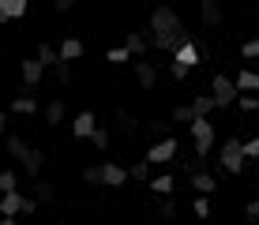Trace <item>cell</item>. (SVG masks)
I'll use <instances>...</instances> for the list:
<instances>
[{
    "instance_id": "6da1fadb",
    "label": "cell",
    "mask_w": 259,
    "mask_h": 225,
    "mask_svg": "<svg viewBox=\"0 0 259 225\" xmlns=\"http://www.w3.org/2000/svg\"><path fill=\"white\" fill-rule=\"evenodd\" d=\"M147 38H150V49L169 53V57H177V53H181V45H188V41H192V34L184 30L181 15H177L173 8H169V4H158L154 12H150Z\"/></svg>"
},
{
    "instance_id": "7a4b0ae2",
    "label": "cell",
    "mask_w": 259,
    "mask_h": 225,
    "mask_svg": "<svg viewBox=\"0 0 259 225\" xmlns=\"http://www.w3.org/2000/svg\"><path fill=\"white\" fill-rule=\"evenodd\" d=\"M240 135H226V139H222V154H218V169L222 173H240V169H244V154H240Z\"/></svg>"
},
{
    "instance_id": "3957f363",
    "label": "cell",
    "mask_w": 259,
    "mask_h": 225,
    "mask_svg": "<svg viewBox=\"0 0 259 225\" xmlns=\"http://www.w3.org/2000/svg\"><path fill=\"white\" fill-rule=\"evenodd\" d=\"M210 98H214V109H226V105H237V83L229 75H214L210 79Z\"/></svg>"
},
{
    "instance_id": "277c9868",
    "label": "cell",
    "mask_w": 259,
    "mask_h": 225,
    "mask_svg": "<svg viewBox=\"0 0 259 225\" xmlns=\"http://www.w3.org/2000/svg\"><path fill=\"white\" fill-rule=\"evenodd\" d=\"M214 139H218V131H214L210 120H192V143H195V158H207Z\"/></svg>"
},
{
    "instance_id": "5b68a950",
    "label": "cell",
    "mask_w": 259,
    "mask_h": 225,
    "mask_svg": "<svg viewBox=\"0 0 259 225\" xmlns=\"http://www.w3.org/2000/svg\"><path fill=\"white\" fill-rule=\"evenodd\" d=\"M173 158H177V139H173V135H169V139H158L154 147L147 150L150 165H165V161H173Z\"/></svg>"
},
{
    "instance_id": "8992f818",
    "label": "cell",
    "mask_w": 259,
    "mask_h": 225,
    "mask_svg": "<svg viewBox=\"0 0 259 225\" xmlns=\"http://www.w3.org/2000/svg\"><path fill=\"white\" fill-rule=\"evenodd\" d=\"M132 71H136V83L143 90H154V83H158V64L154 60H132Z\"/></svg>"
},
{
    "instance_id": "52a82bcc",
    "label": "cell",
    "mask_w": 259,
    "mask_h": 225,
    "mask_svg": "<svg viewBox=\"0 0 259 225\" xmlns=\"http://www.w3.org/2000/svg\"><path fill=\"white\" fill-rule=\"evenodd\" d=\"M124 49L132 53V60H147V53H150L147 30H128V38H124Z\"/></svg>"
},
{
    "instance_id": "ba28073f",
    "label": "cell",
    "mask_w": 259,
    "mask_h": 225,
    "mask_svg": "<svg viewBox=\"0 0 259 225\" xmlns=\"http://www.w3.org/2000/svg\"><path fill=\"white\" fill-rule=\"evenodd\" d=\"M94 131H98V116L91 109L75 113V120H71V135H75V139H91Z\"/></svg>"
},
{
    "instance_id": "9c48e42d",
    "label": "cell",
    "mask_w": 259,
    "mask_h": 225,
    "mask_svg": "<svg viewBox=\"0 0 259 225\" xmlns=\"http://www.w3.org/2000/svg\"><path fill=\"white\" fill-rule=\"evenodd\" d=\"M102 184H105V188H120V184H128V169L117 165V161H102Z\"/></svg>"
},
{
    "instance_id": "30bf717a",
    "label": "cell",
    "mask_w": 259,
    "mask_h": 225,
    "mask_svg": "<svg viewBox=\"0 0 259 225\" xmlns=\"http://www.w3.org/2000/svg\"><path fill=\"white\" fill-rule=\"evenodd\" d=\"M41 71H46V68H41L38 60H23V68H19V75H23V94H30V90L41 83Z\"/></svg>"
},
{
    "instance_id": "8fae6325",
    "label": "cell",
    "mask_w": 259,
    "mask_h": 225,
    "mask_svg": "<svg viewBox=\"0 0 259 225\" xmlns=\"http://www.w3.org/2000/svg\"><path fill=\"white\" fill-rule=\"evenodd\" d=\"M177 64H181V68H195V64H203V49H199V45H195V41H188V45H181V53H177Z\"/></svg>"
},
{
    "instance_id": "7c38bea8",
    "label": "cell",
    "mask_w": 259,
    "mask_h": 225,
    "mask_svg": "<svg viewBox=\"0 0 259 225\" xmlns=\"http://www.w3.org/2000/svg\"><path fill=\"white\" fill-rule=\"evenodd\" d=\"M23 203H26V195H19V192L0 195V218H19V214H23Z\"/></svg>"
},
{
    "instance_id": "4fadbf2b",
    "label": "cell",
    "mask_w": 259,
    "mask_h": 225,
    "mask_svg": "<svg viewBox=\"0 0 259 225\" xmlns=\"http://www.w3.org/2000/svg\"><path fill=\"white\" fill-rule=\"evenodd\" d=\"M57 57H60V64L79 60V57H83V41H79V38H64V41L57 45Z\"/></svg>"
},
{
    "instance_id": "5bb4252c",
    "label": "cell",
    "mask_w": 259,
    "mask_h": 225,
    "mask_svg": "<svg viewBox=\"0 0 259 225\" xmlns=\"http://www.w3.org/2000/svg\"><path fill=\"white\" fill-rule=\"evenodd\" d=\"M64 116H68V105L60 102V98H53V102H46V109H41V120H46L49 128H57V124L64 120Z\"/></svg>"
},
{
    "instance_id": "9a60e30c",
    "label": "cell",
    "mask_w": 259,
    "mask_h": 225,
    "mask_svg": "<svg viewBox=\"0 0 259 225\" xmlns=\"http://www.w3.org/2000/svg\"><path fill=\"white\" fill-rule=\"evenodd\" d=\"M233 83H237V94H252V90H259V71H252V68H240Z\"/></svg>"
},
{
    "instance_id": "2e32d148",
    "label": "cell",
    "mask_w": 259,
    "mask_h": 225,
    "mask_svg": "<svg viewBox=\"0 0 259 225\" xmlns=\"http://www.w3.org/2000/svg\"><path fill=\"white\" fill-rule=\"evenodd\" d=\"M173 184H177V176H169V173H158V176H150V192L154 195H162V199H169V195H173Z\"/></svg>"
},
{
    "instance_id": "e0dca14e",
    "label": "cell",
    "mask_w": 259,
    "mask_h": 225,
    "mask_svg": "<svg viewBox=\"0 0 259 225\" xmlns=\"http://www.w3.org/2000/svg\"><path fill=\"white\" fill-rule=\"evenodd\" d=\"M4 147H8V154H12L15 161H19V165H23V158L30 154V143H26L23 135H8V143H4Z\"/></svg>"
},
{
    "instance_id": "ac0fdd59",
    "label": "cell",
    "mask_w": 259,
    "mask_h": 225,
    "mask_svg": "<svg viewBox=\"0 0 259 225\" xmlns=\"http://www.w3.org/2000/svg\"><path fill=\"white\" fill-rule=\"evenodd\" d=\"M41 165H46V154H41L38 147H30V154L23 158V169H26V176H41Z\"/></svg>"
},
{
    "instance_id": "d6986e66",
    "label": "cell",
    "mask_w": 259,
    "mask_h": 225,
    "mask_svg": "<svg viewBox=\"0 0 259 225\" xmlns=\"http://www.w3.org/2000/svg\"><path fill=\"white\" fill-rule=\"evenodd\" d=\"M210 109H214V98L210 94H195L192 98V116H195V120H207Z\"/></svg>"
},
{
    "instance_id": "ffe728a7",
    "label": "cell",
    "mask_w": 259,
    "mask_h": 225,
    "mask_svg": "<svg viewBox=\"0 0 259 225\" xmlns=\"http://www.w3.org/2000/svg\"><path fill=\"white\" fill-rule=\"evenodd\" d=\"M199 15H203V23H207V26H218L222 23V4H218V0H203Z\"/></svg>"
},
{
    "instance_id": "44dd1931",
    "label": "cell",
    "mask_w": 259,
    "mask_h": 225,
    "mask_svg": "<svg viewBox=\"0 0 259 225\" xmlns=\"http://www.w3.org/2000/svg\"><path fill=\"white\" fill-rule=\"evenodd\" d=\"M12 113L34 116V113H38V98H34V94H19V98H12Z\"/></svg>"
},
{
    "instance_id": "7402d4cb",
    "label": "cell",
    "mask_w": 259,
    "mask_h": 225,
    "mask_svg": "<svg viewBox=\"0 0 259 225\" xmlns=\"http://www.w3.org/2000/svg\"><path fill=\"white\" fill-rule=\"evenodd\" d=\"M188 180H192V188H195V192H199V195H210L214 188H218V180H214V176L207 173V169H203V173H192Z\"/></svg>"
},
{
    "instance_id": "603a6c76",
    "label": "cell",
    "mask_w": 259,
    "mask_h": 225,
    "mask_svg": "<svg viewBox=\"0 0 259 225\" xmlns=\"http://www.w3.org/2000/svg\"><path fill=\"white\" fill-rule=\"evenodd\" d=\"M34 60H38V64H41V68H57V64H60V57H57V49H53V45H49V41H41V45H38V57H34Z\"/></svg>"
},
{
    "instance_id": "cb8c5ba5",
    "label": "cell",
    "mask_w": 259,
    "mask_h": 225,
    "mask_svg": "<svg viewBox=\"0 0 259 225\" xmlns=\"http://www.w3.org/2000/svg\"><path fill=\"white\" fill-rule=\"evenodd\" d=\"M19 188V173L15 169H0V195H12Z\"/></svg>"
},
{
    "instance_id": "d4e9b609",
    "label": "cell",
    "mask_w": 259,
    "mask_h": 225,
    "mask_svg": "<svg viewBox=\"0 0 259 225\" xmlns=\"http://www.w3.org/2000/svg\"><path fill=\"white\" fill-rule=\"evenodd\" d=\"M34 199L38 203H53L57 199V188H53L49 180H34Z\"/></svg>"
},
{
    "instance_id": "484cf974",
    "label": "cell",
    "mask_w": 259,
    "mask_h": 225,
    "mask_svg": "<svg viewBox=\"0 0 259 225\" xmlns=\"http://www.w3.org/2000/svg\"><path fill=\"white\" fill-rule=\"evenodd\" d=\"M0 4H4V15H8V19H23L26 8H30L26 0H0Z\"/></svg>"
},
{
    "instance_id": "4316f807",
    "label": "cell",
    "mask_w": 259,
    "mask_h": 225,
    "mask_svg": "<svg viewBox=\"0 0 259 225\" xmlns=\"http://www.w3.org/2000/svg\"><path fill=\"white\" fill-rule=\"evenodd\" d=\"M237 109H240V113H248V116L259 113V98H255V94H240V98H237Z\"/></svg>"
},
{
    "instance_id": "83f0119b",
    "label": "cell",
    "mask_w": 259,
    "mask_h": 225,
    "mask_svg": "<svg viewBox=\"0 0 259 225\" xmlns=\"http://www.w3.org/2000/svg\"><path fill=\"white\" fill-rule=\"evenodd\" d=\"M128 180H147V184H150V161H147V158L136 161V165H132V173H128Z\"/></svg>"
},
{
    "instance_id": "f1b7e54d",
    "label": "cell",
    "mask_w": 259,
    "mask_h": 225,
    "mask_svg": "<svg viewBox=\"0 0 259 225\" xmlns=\"http://www.w3.org/2000/svg\"><path fill=\"white\" fill-rule=\"evenodd\" d=\"M105 60H109V64H128V60H132V53L128 49H124V45H120V49H105Z\"/></svg>"
},
{
    "instance_id": "f546056e",
    "label": "cell",
    "mask_w": 259,
    "mask_h": 225,
    "mask_svg": "<svg viewBox=\"0 0 259 225\" xmlns=\"http://www.w3.org/2000/svg\"><path fill=\"white\" fill-rule=\"evenodd\" d=\"M240 57H244V60H259V34L240 45Z\"/></svg>"
},
{
    "instance_id": "4dcf8cb0",
    "label": "cell",
    "mask_w": 259,
    "mask_h": 225,
    "mask_svg": "<svg viewBox=\"0 0 259 225\" xmlns=\"http://www.w3.org/2000/svg\"><path fill=\"white\" fill-rule=\"evenodd\" d=\"M83 184H91V188L102 184V165H87L83 169Z\"/></svg>"
},
{
    "instance_id": "1f68e13d",
    "label": "cell",
    "mask_w": 259,
    "mask_h": 225,
    "mask_svg": "<svg viewBox=\"0 0 259 225\" xmlns=\"http://www.w3.org/2000/svg\"><path fill=\"white\" fill-rule=\"evenodd\" d=\"M240 154H244V158H259V135H252V139H244V143H240Z\"/></svg>"
},
{
    "instance_id": "d6a6232c",
    "label": "cell",
    "mask_w": 259,
    "mask_h": 225,
    "mask_svg": "<svg viewBox=\"0 0 259 225\" xmlns=\"http://www.w3.org/2000/svg\"><path fill=\"white\" fill-rule=\"evenodd\" d=\"M192 214H195V218H210V203H207V195L192 199Z\"/></svg>"
},
{
    "instance_id": "836d02e7",
    "label": "cell",
    "mask_w": 259,
    "mask_h": 225,
    "mask_svg": "<svg viewBox=\"0 0 259 225\" xmlns=\"http://www.w3.org/2000/svg\"><path fill=\"white\" fill-rule=\"evenodd\" d=\"M117 120H120V128H124V131H128V135H132V131H136V128H139V124H136V116H132L128 109H117Z\"/></svg>"
},
{
    "instance_id": "e575fe53",
    "label": "cell",
    "mask_w": 259,
    "mask_h": 225,
    "mask_svg": "<svg viewBox=\"0 0 259 225\" xmlns=\"http://www.w3.org/2000/svg\"><path fill=\"white\" fill-rule=\"evenodd\" d=\"M91 147H94V150H105V147H109V131L98 128V131L91 135Z\"/></svg>"
},
{
    "instance_id": "d590c367",
    "label": "cell",
    "mask_w": 259,
    "mask_h": 225,
    "mask_svg": "<svg viewBox=\"0 0 259 225\" xmlns=\"http://www.w3.org/2000/svg\"><path fill=\"white\" fill-rule=\"evenodd\" d=\"M158 214H162L165 221H173V218H177V203H173V199H162V203H158Z\"/></svg>"
},
{
    "instance_id": "8d00e7d4",
    "label": "cell",
    "mask_w": 259,
    "mask_h": 225,
    "mask_svg": "<svg viewBox=\"0 0 259 225\" xmlns=\"http://www.w3.org/2000/svg\"><path fill=\"white\" fill-rule=\"evenodd\" d=\"M173 120H181V124H192L195 116H192V105H177L173 109Z\"/></svg>"
},
{
    "instance_id": "74e56055",
    "label": "cell",
    "mask_w": 259,
    "mask_h": 225,
    "mask_svg": "<svg viewBox=\"0 0 259 225\" xmlns=\"http://www.w3.org/2000/svg\"><path fill=\"white\" fill-rule=\"evenodd\" d=\"M53 71H57V83H60V86H68V83H71V64H57Z\"/></svg>"
},
{
    "instance_id": "f35d334b",
    "label": "cell",
    "mask_w": 259,
    "mask_h": 225,
    "mask_svg": "<svg viewBox=\"0 0 259 225\" xmlns=\"http://www.w3.org/2000/svg\"><path fill=\"white\" fill-rule=\"evenodd\" d=\"M169 75H173L177 83H184V79H188V68H181L177 60H169Z\"/></svg>"
},
{
    "instance_id": "ab89813d",
    "label": "cell",
    "mask_w": 259,
    "mask_h": 225,
    "mask_svg": "<svg viewBox=\"0 0 259 225\" xmlns=\"http://www.w3.org/2000/svg\"><path fill=\"white\" fill-rule=\"evenodd\" d=\"M244 214H248V221H252V225H259V199L248 203V206H244Z\"/></svg>"
},
{
    "instance_id": "60d3db41",
    "label": "cell",
    "mask_w": 259,
    "mask_h": 225,
    "mask_svg": "<svg viewBox=\"0 0 259 225\" xmlns=\"http://www.w3.org/2000/svg\"><path fill=\"white\" fill-rule=\"evenodd\" d=\"M184 173H203V158H188V161H184Z\"/></svg>"
},
{
    "instance_id": "b9f144b4",
    "label": "cell",
    "mask_w": 259,
    "mask_h": 225,
    "mask_svg": "<svg viewBox=\"0 0 259 225\" xmlns=\"http://www.w3.org/2000/svg\"><path fill=\"white\" fill-rule=\"evenodd\" d=\"M53 8H57V12H71V8H75V0H57Z\"/></svg>"
},
{
    "instance_id": "7bdbcfd3",
    "label": "cell",
    "mask_w": 259,
    "mask_h": 225,
    "mask_svg": "<svg viewBox=\"0 0 259 225\" xmlns=\"http://www.w3.org/2000/svg\"><path fill=\"white\" fill-rule=\"evenodd\" d=\"M4 128H8V113H0V135H4Z\"/></svg>"
},
{
    "instance_id": "ee69618b",
    "label": "cell",
    "mask_w": 259,
    "mask_h": 225,
    "mask_svg": "<svg viewBox=\"0 0 259 225\" xmlns=\"http://www.w3.org/2000/svg\"><path fill=\"white\" fill-rule=\"evenodd\" d=\"M0 225H15V218H0Z\"/></svg>"
},
{
    "instance_id": "f6af8a7d",
    "label": "cell",
    "mask_w": 259,
    "mask_h": 225,
    "mask_svg": "<svg viewBox=\"0 0 259 225\" xmlns=\"http://www.w3.org/2000/svg\"><path fill=\"white\" fill-rule=\"evenodd\" d=\"M0 23H8V15H4V4H0Z\"/></svg>"
}]
</instances>
